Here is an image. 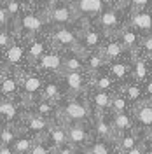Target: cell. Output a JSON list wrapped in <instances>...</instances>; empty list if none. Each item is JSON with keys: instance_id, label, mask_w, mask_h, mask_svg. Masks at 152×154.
<instances>
[{"instance_id": "46", "label": "cell", "mask_w": 152, "mask_h": 154, "mask_svg": "<svg viewBox=\"0 0 152 154\" xmlns=\"http://www.w3.org/2000/svg\"><path fill=\"white\" fill-rule=\"evenodd\" d=\"M145 140V138H143ZM126 154H150V151L147 149V145H145V142H142L140 145H136L135 149H131V151H128Z\"/></svg>"}, {"instance_id": "33", "label": "cell", "mask_w": 152, "mask_h": 154, "mask_svg": "<svg viewBox=\"0 0 152 154\" xmlns=\"http://www.w3.org/2000/svg\"><path fill=\"white\" fill-rule=\"evenodd\" d=\"M40 98H47V100H53V102L63 100L65 91H63L61 82L59 81H46L44 88H42V93H40Z\"/></svg>"}, {"instance_id": "50", "label": "cell", "mask_w": 152, "mask_h": 154, "mask_svg": "<svg viewBox=\"0 0 152 154\" xmlns=\"http://www.w3.org/2000/svg\"><path fill=\"white\" fill-rule=\"evenodd\" d=\"M0 154H14V151L9 145H0Z\"/></svg>"}, {"instance_id": "52", "label": "cell", "mask_w": 152, "mask_h": 154, "mask_svg": "<svg viewBox=\"0 0 152 154\" xmlns=\"http://www.w3.org/2000/svg\"><path fill=\"white\" fill-rule=\"evenodd\" d=\"M68 2H70V0H68Z\"/></svg>"}, {"instance_id": "25", "label": "cell", "mask_w": 152, "mask_h": 154, "mask_svg": "<svg viewBox=\"0 0 152 154\" xmlns=\"http://www.w3.org/2000/svg\"><path fill=\"white\" fill-rule=\"evenodd\" d=\"M89 86L95 88V89H100V91L112 93V95L121 89L119 84H117L114 79H112V75L108 74L107 68H103L102 72H98V74H95V75H91V84H89Z\"/></svg>"}, {"instance_id": "51", "label": "cell", "mask_w": 152, "mask_h": 154, "mask_svg": "<svg viewBox=\"0 0 152 154\" xmlns=\"http://www.w3.org/2000/svg\"><path fill=\"white\" fill-rule=\"evenodd\" d=\"M0 75H2V70H0Z\"/></svg>"}, {"instance_id": "32", "label": "cell", "mask_w": 152, "mask_h": 154, "mask_svg": "<svg viewBox=\"0 0 152 154\" xmlns=\"http://www.w3.org/2000/svg\"><path fill=\"white\" fill-rule=\"evenodd\" d=\"M86 70L84 65V56L77 51H68L63 54V68H61V74L63 72H82Z\"/></svg>"}, {"instance_id": "5", "label": "cell", "mask_w": 152, "mask_h": 154, "mask_svg": "<svg viewBox=\"0 0 152 154\" xmlns=\"http://www.w3.org/2000/svg\"><path fill=\"white\" fill-rule=\"evenodd\" d=\"M58 77H59V82L63 86L65 96L84 95L89 84H91V74L86 70H82V72H63Z\"/></svg>"}, {"instance_id": "39", "label": "cell", "mask_w": 152, "mask_h": 154, "mask_svg": "<svg viewBox=\"0 0 152 154\" xmlns=\"http://www.w3.org/2000/svg\"><path fill=\"white\" fill-rule=\"evenodd\" d=\"M136 54H142V56L152 60V33L142 37V42H140V48L136 51Z\"/></svg>"}, {"instance_id": "27", "label": "cell", "mask_w": 152, "mask_h": 154, "mask_svg": "<svg viewBox=\"0 0 152 154\" xmlns=\"http://www.w3.org/2000/svg\"><path fill=\"white\" fill-rule=\"evenodd\" d=\"M121 93H123L126 98H128V102L131 103V107H136L138 103H142L145 102V93H143V84L142 82H136L135 79H131L129 82H126L121 89H119Z\"/></svg>"}, {"instance_id": "44", "label": "cell", "mask_w": 152, "mask_h": 154, "mask_svg": "<svg viewBox=\"0 0 152 154\" xmlns=\"http://www.w3.org/2000/svg\"><path fill=\"white\" fill-rule=\"evenodd\" d=\"M86 151H81V149H77V147H74V145H63V147H59V149H56V151H53V154H84Z\"/></svg>"}, {"instance_id": "14", "label": "cell", "mask_w": 152, "mask_h": 154, "mask_svg": "<svg viewBox=\"0 0 152 154\" xmlns=\"http://www.w3.org/2000/svg\"><path fill=\"white\" fill-rule=\"evenodd\" d=\"M86 98L91 105L93 114H105V112H110V103H112V93H107V91H100L95 88H87L86 91Z\"/></svg>"}, {"instance_id": "21", "label": "cell", "mask_w": 152, "mask_h": 154, "mask_svg": "<svg viewBox=\"0 0 152 154\" xmlns=\"http://www.w3.org/2000/svg\"><path fill=\"white\" fill-rule=\"evenodd\" d=\"M131 77L136 82H142V84L149 77H152V60L142 56V54H133Z\"/></svg>"}, {"instance_id": "17", "label": "cell", "mask_w": 152, "mask_h": 154, "mask_svg": "<svg viewBox=\"0 0 152 154\" xmlns=\"http://www.w3.org/2000/svg\"><path fill=\"white\" fill-rule=\"evenodd\" d=\"M23 42L25 40L21 37H18L9 48L4 51V68L19 67L25 61V58H26V46Z\"/></svg>"}, {"instance_id": "24", "label": "cell", "mask_w": 152, "mask_h": 154, "mask_svg": "<svg viewBox=\"0 0 152 154\" xmlns=\"http://www.w3.org/2000/svg\"><path fill=\"white\" fill-rule=\"evenodd\" d=\"M143 138H145V133L138 131V130H135L131 133L121 135L115 138V151H117V154H126L128 151H131L136 145L142 144Z\"/></svg>"}, {"instance_id": "48", "label": "cell", "mask_w": 152, "mask_h": 154, "mask_svg": "<svg viewBox=\"0 0 152 154\" xmlns=\"http://www.w3.org/2000/svg\"><path fill=\"white\" fill-rule=\"evenodd\" d=\"M143 142H145L147 149H149V151H150V154H152V130H150L147 135H145V140H143Z\"/></svg>"}, {"instance_id": "11", "label": "cell", "mask_w": 152, "mask_h": 154, "mask_svg": "<svg viewBox=\"0 0 152 154\" xmlns=\"http://www.w3.org/2000/svg\"><path fill=\"white\" fill-rule=\"evenodd\" d=\"M21 123H23V128H19V133L25 131V135H28V137H33V138H44L46 133H47V130H49V126L53 125L54 121H49V119H46V117H42V116L32 112V114L23 116Z\"/></svg>"}, {"instance_id": "9", "label": "cell", "mask_w": 152, "mask_h": 154, "mask_svg": "<svg viewBox=\"0 0 152 154\" xmlns=\"http://www.w3.org/2000/svg\"><path fill=\"white\" fill-rule=\"evenodd\" d=\"M70 5L75 14V19L87 21H96L107 7H110L105 0H70Z\"/></svg>"}, {"instance_id": "8", "label": "cell", "mask_w": 152, "mask_h": 154, "mask_svg": "<svg viewBox=\"0 0 152 154\" xmlns=\"http://www.w3.org/2000/svg\"><path fill=\"white\" fill-rule=\"evenodd\" d=\"M67 130V140L70 145H74L81 151H86L87 145L93 142L95 133H93V123H74V125H65Z\"/></svg>"}, {"instance_id": "4", "label": "cell", "mask_w": 152, "mask_h": 154, "mask_svg": "<svg viewBox=\"0 0 152 154\" xmlns=\"http://www.w3.org/2000/svg\"><path fill=\"white\" fill-rule=\"evenodd\" d=\"M107 40V33L98 26V23H91L89 26H86L81 33H79V46H77V53H81L84 56L89 51H100L102 46Z\"/></svg>"}, {"instance_id": "40", "label": "cell", "mask_w": 152, "mask_h": 154, "mask_svg": "<svg viewBox=\"0 0 152 154\" xmlns=\"http://www.w3.org/2000/svg\"><path fill=\"white\" fill-rule=\"evenodd\" d=\"M16 38H18V35L16 33H11L9 30H7V26L2 28L0 30V51H5Z\"/></svg>"}, {"instance_id": "16", "label": "cell", "mask_w": 152, "mask_h": 154, "mask_svg": "<svg viewBox=\"0 0 152 154\" xmlns=\"http://www.w3.org/2000/svg\"><path fill=\"white\" fill-rule=\"evenodd\" d=\"M63 51H58V49L51 48L44 54V56L35 63V67L42 72H51V74H61V68H63Z\"/></svg>"}, {"instance_id": "34", "label": "cell", "mask_w": 152, "mask_h": 154, "mask_svg": "<svg viewBox=\"0 0 152 154\" xmlns=\"http://www.w3.org/2000/svg\"><path fill=\"white\" fill-rule=\"evenodd\" d=\"M133 110V107L131 103L128 102V98L121 93V91H117L112 95V103H110V112L112 114H119V112H131Z\"/></svg>"}, {"instance_id": "12", "label": "cell", "mask_w": 152, "mask_h": 154, "mask_svg": "<svg viewBox=\"0 0 152 154\" xmlns=\"http://www.w3.org/2000/svg\"><path fill=\"white\" fill-rule=\"evenodd\" d=\"M131 67H133V54L131 53H126L119 60L108 63L107 65V70L112 75V79L119 84V88H123L126 82H129L133 79L131 77Z\"/></svg>"}, {"instance_id": "45", "label": "cell", "mask_w": 152, "mask_h": 154, "mask_svg": "<svg viewBox=\"0 0 152 154\" xmlns=\"http://www.w3.org/2000/svg\"><path fill=\"white\" fill-rule=\"evenodd\" d=\"M9 23H11V19H9V16H7V11H5V7L0 4V30L5 28Z\"/></svg>"}, {"instance_id": "7", "label": "cell", "mask_w": 152, "mask_h": 154, "mask_svg": "<svg viewBox=\"0 0 152 154\" xmlns=\"http://www.w3.org/2000/svg\"><path fill=\"white\" fill-rule=\"evenodd\" d=\"M49 40H51V46L58 51H63V53H68V51H77V46H79V30L70 25V26H58L51 32L49 35Z\"/></svg>"}, {"instance_id": "31", "label": "cell", "mask_w": 152, "mask_h": 154, "mask_svg": "<svg viewBox=\"0 0 152 154\" xmlns=\"http://www.w3.org/2000/svg\"><path fill=\"white\" fill-rule=\"evenodd\" d=\"M84 65H86V72H89L91 75H95L98 72H102L103 68H107V60L103 58L102 51H89L84 54Z\"/></svg>"}, {"instance_id": "29", "label": "cell", "mask_w": 152, "mask_h": 154, "mask_svg": "<svg viewBox=\"0 0 152 154\" xmlns=\"http://www.w3.org/2000/svg\"><path fill=\"white\" fill-rule=\"evenodd\" d=\"M23 119V116L19 114V107L16 102H12L11 98L0 102V121H4L5 125H14Z\"/></svg>"}, {"instance_id": "28", "label": "cell", "mask_w": 152, "mask_h": 154, "mask_svg": "<svg viewBox=\"0 0 152 154\" xmlns=\"http://www.w3.org/2000/svg\"><path fill=\"white\" fill-rule=\"evenodd\" d=\"M102 54H103V58L107 60V63H112V61H115V60H119L121 56H124L128 51L123 48V44L119 42V38L117 37H107V40H105V44L102 46Z\"/></svg>"}, {"instance_id": "37", "label": "cell", "mask_w": 152, "mask_h": 154, "mask_svg": "<svg viewBox=\"0 0 152 154\" xmlns=\"http://www.w3.org/2000/svg\"><path fill=\"white\" fill-rule=\"evenodd\" d=\"M19 137V128L14 125H5L0 128V145H12L14 140Z\"/></svg>"}, {"instance_id": "15", "label": "cell", "mask_w": 152, "mask_h": 154, "mask_svg": "<svg viewBox=\"0 0 152 154\" xmlns=\"http://www.w3.org/2000/svg\"><path fill=\"white\" fill-rule=\"evenodd\" d=\"M93 133L96 138H102L107 142H112L115 144V133L112 123H110V112H105V114H95L93 116Z\"/></svg>"}, {"instance_id": "3", "label": "cell", "mask_w": 152, "mask_h": 154, "mask_svg": "<svg viewBox=\"0 0 152 154\" xmlns=\"http://www.w3.org/2000/svg\"><path fill=\"white\" fill-rule=\"evenodd\" d=\"M129 9L128 5H119V7H107L102 12V16L96 19L98 26L107 33V37H115L121 30L128 25L129 21Z\"/></svg>"}, {"instance_id": "42", "label": "cell", "mask_w": 152, "mask_h": 154, "mask_svg": "<svg viewBox=\"0 0 152 154\" xmlns=\"http://www.w3.org/2000/svg\"><path fill=\"white\" fill-rule=\"evenodd\" d=\"M126 5H128L129 12L143 11V9H152V0H126Z\"/></svg>"}, {"instance_id": "43", "label": "cell", "mask_w": 152, "mask_h": 154, "mask_svg": "<svg viewBox=\"0 0 152 154\" xmlns=\"http://www.w3.org/2000/svg\"><path fill=\"white\" fill-rule=\"evenodd\" d=\"M26 2H28V9L35 11V12H42V14H46L49 5L53 4V0H26Z\"/></svg>"}, {"instance_id": "2", "label": "cell", "mask_w": 152, "mask_h": 154, "mask_svg": "<svg viewBox=\"0 0 152 154\" xmlns=\"http://www.w3.org/2000/svg\"><path fill=\"white\" fill-rule=\"evenodd\" d=\"M46 25H47L46 14L35 12L32 9H23L19 19L14 23V33L25 40H32L42 33Z\"/></svg>"}, {"instance_id": "6", "label": "cell", "mask_w": 152, "mask_h": 154, "mask_svg": "<svg viewBox=\"0 0 152 154\" xmlns=\"http://www.w3.org/2000/svg\"><path fill=\"white\" fill-rule=\"evenodd\" d=\"M46 21L47 25L58 26H70L75 21V14L72 11V5L68 0H53V4L46 11Z\"/></svg>"}, {"instance_id": "23", "label": "cell", "mask_w": 152, "mask_h": 154, "mask_svg": "<svg viewBox=\"0 0 152 154\" xmlns=\"http://www.w3.org/2000/svg\"><path fill=\"white\" fill-rule=\"evenodd\" d=\"M110 123H112L115 137L135 131V121H133V114L131 112H119V114H112L110 112Z\"/></svg>"}, {"instance_id": "20", "label": "cell", "mask_w": 152, "mask_h": 154, "mask_svg": "<svg viewBox=\"0 0 152 154\" xmlns=\"http://www.w3.org/2000/svg\"><path fill=\"white\" fill-rule=\"evenodd\" d=\"M44 140H46V144L53 149V151H56L59 147H63V145L68 144L67 140V130H65V125L63 123H59V121H54L53 125L49 126L47 133L44 137Z\"/></svg>"}, {"instance_id": "19", "label": "cell", "mask_w": 152, "mask_h": 154, "mask_svg": "<svg viewBox=\"0 0 152 154\" xmlns=\"http://www.w3.org/2000/svg\"><path fill=\"white\" fill-rule=\"evenodd\" d=\"M25 42H28V44H26V60H28L32 65H35L38 60L53 48L49 37L47 38L35 37V38H32V40H25Z\"/></svg>"}, {"instance_id": "18", "label": "cell", "mask_w": 152, "mask_h": 154, "mask_svg": "<svg viewBox=\"0 0 152 154\" xmlns=\"http://www.w3.org/2000/svg\"><path fill=\"white\" fill-rule=\"evenodd\" d=\"M129 26H133L142 37L152 33V9H143V11H135L129 14Z\"/></svg>"}, {"instance_id": "53", "label": "cell", "mask_w": 152, "mask_h": 154, "mask_svg": "<svg viewBox=\"0 0 152 154\" xmlns=\"http://www.w3.org/2000/svg\"><path fill=\"white\" fill-rule=\"evenodd\" d=\"M84 154H86V152H84Z\"/></svg>"}, {"instance_id": "38", "label": "cell", "mask_w": 152, "mask_h": 154, "mask_svg": "<svg viewBox=\"0 0 152 154\" xmlns=\"http://www.w3.org/2000/svg\"><path fill=\"white\" fill-rule=\"evenodd\" d=\"M5 11H7V16L12 23H16L21 16V12H23V4H21V0H5Z\"/></svg>"}, {"instance_id": "10", "label": "cell", "mask_w": 152, "mask_h": 154, "mask_svg": "<svg viewBox=\"0 0 152 154\" xmlns=\"http://www.w3.org/2000/svg\"><path fill=\"white\" fill-rule=\"evenodd\" d=\"M44 79L37 74H25L21 75V84H19V91H21V98L23 103L32 105L35 100L40 98L42 88H44Z\"/></svg>"}, {"instance_id": "13", "label": "cell", "mask_w": 152, "mask_h": 154, "mask_svg": "<svg viewBox=\"0 0 152 154\" xmlns=\"http://www.w3.org/2000/svg\"><path fill=\"white\" fill-rule=\"evenodd\" d=\"M131 114L135 121V130L147 135L152 130V100H145L138 103L131 110Z\"/></svg>"}, {"instance_id": "22", "label": "cell", "mask_w": 152, "mask_h": 154, "mask_svg": "<svg viewBox=\"0 0 152 154\" xmlns=\"http://www.w3.org/2000/svg\"><path fill=\"white\" fill-rule=\"evenodd\" d=\"M115 37L119 38V42L123 44V48L126 49L128 53L136 54V51H138V48H140V42H142V35H140L133 26L126 25Z\"/></svg>"}, {"instance_id": "47", "label": "cell", "mask_w": 152, "mask_h": 154, "mask_svg": "<svg viewBox=\"0 0 152 154\" xmlns=\"http://www.w3.org/2000/svg\"><path fill=\"white\" fill-rule=\"evenodd\" d=\"M143 93H145V100H152V77H149L143 82Z\"/></svg>"}, {"instance_id": "1", "label": "cell", "mask_w": 152, "mask_h": 154, "mask_svg": "<svg viewBox=\"0 0 152 154\" xmlns=\"http://www.w3.org/2000/svg\"><path fill=\"white\" fill-rule=\"evenodd\" d=\"M93 110L84 95L65 96L58 102V121L63 125L74 123H93Z\"/></svg>"}, {"instance_id": "35", "label": "cell", "mask_w": 152, "mask_h": 154, "mask_svg": "<svg viewBox=\"0 0 152 154\" xmlns=\"http://www.w3.org/2000/svg\"><path fill=\"white\" fill-rule=\"evenodd\" d=\"M112 147H115V144L112 142H107L102 138H93V142L87 145L86 154H112Z\"/></svg>"}, {"instance_id": "41", "label": "cell", "mask_w": 152, "mask_h": 154, "mask_svg": "<svg viewBox=\"0 0 152 154\" xmlns=\"http://www.w3.org/2000/svg\"><path fill=\"white\" fill-rule=\"evenodd\" d=\"M28 154H53V149L46 144L44 138H37L33 142V145H32V149H30Z\"/></svg>"}, {"instance_id": "30", "label": "cell", "mask_w": 152, "mask_h": 154, "mask_svg": "<svg viewBox=\"0 0 152 154\" xmlns=\"http://www.w3.org/2000/svg\"><path fill=\"white\" fill-rule=\"evenodd\" d=\"M33 112L49 121H58V102L47 100V98H38L33 102Z\"/></svg>"}, {"instance_id": "36", "label": "cell", "mask_w": 152, "mask_h": 154, "mask_svg": "<svg viewBox=\"0 0 152 154\" xmlns=\"http://www.w3.org/2000/svg\"><path fill=\"white\" fill-rule=\"evenodd\" d=\"M35 140H37V138H33V137H28V135H19L18 138L14 140V144L11 145V147H12L14 154H28Z\"/></svg>"}, {"instance_id": "26", "label": "cell", "mask_w": 152, "mask_h": 154, "mask_svg": "<svg viewBox=\"0 0 152 154\" xmlns=\"http://www.w3.org/2000/svg\"><path fill=\"white\" fill-rule=\"evenodd\" d=\"M19 84H21V74L19 72H4L0 75V93L11 98L12 95H16L19 91Z\"/></svg>"}, {"instance_id": "49", "label": "cell", "mask_w": 152, "mask_h": 154, "mask_svg": "<svg viewBox=\"0 0 152 154\" xmlns=\"http://www.w3.org/2000/svg\"><path fill=\"white\" fill-rule=\"evenodd\" d=\"M110 7H119V5H126V0H105Z\"/></svg>"}]
</instances>
